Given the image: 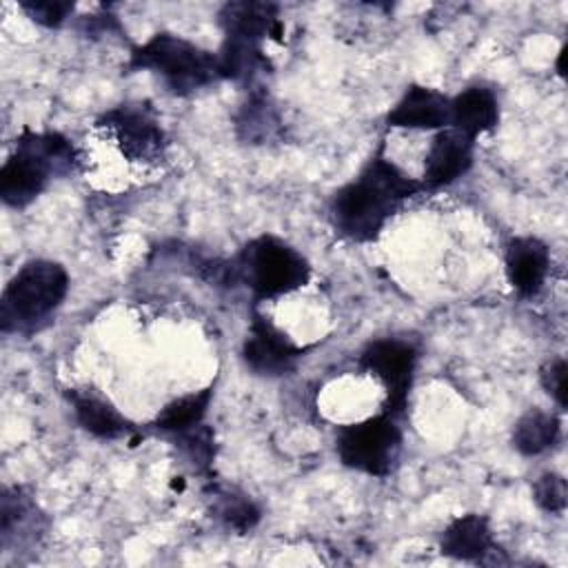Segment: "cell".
<instances>
[{
	"mask_svg": "<svg viewBox=\"0 0 568 568\" xmlns=\"http://www.w3.org/2000/svg\"><path fill=\"white\" fill-rule=\"evenodd\" d=\"M532 495L539 508L546 513H561L568 501V488L566 479L557 473H544L535 484H532Z\"/></svg>",
	"mask_w": 568,
	"mask_h": 568,
	"instance_id": "obj_19",
	"label": "cell"
},
{
	"mask_svg": "<svg viewBox=\"0 0 568 568\" xmlns=\"http://www.w3.org/2000/svg\"><path fill=\"white\" fill-rule=\"evenodd\" d=\"M222 517L231 528L246 532L257 524L260 510L248 499H229L222 506Z\"/></svg>",
	"mask_w": 568,
	"mask_h": 568,
	"instance_id": "obj_22",
	"label": "cell"
},
{
	"mask_svg": "<svg viewBox=\"0 0 568 568\" xmlns=\"http://www.w3.org/2000/svg\"><path fill=\"white\" fill-rule=\"evenodd\" d=\"M388 126L442 131L450 124V100L422 84H410L386 115Z\"/></svg>",
	"mask_w": 568,
	"mask_h": 568,
	"instance_id": "obj_11",
	"label": "cell"
},
{
	"mask_svg": "<svg viewBox=\"0 0 568 568\" xmlns=\"http://www.w3.org/2000/svg\"><path fill=\"white\" fill-rule=\"evenodd\" d=\"M75 149L60 133L22 131L13 153L0 166V197L7 206L24 209L47 186L51 175L75 169Z\"/></svg>",
	"mask_w": 568,
	"mask_h": 568,
	"instance_id": "obj_2",
	"label": "cell"
},
{
	"mask_svg": "<svg viewBox=\"0 0 568 568\" xmlns=\"http://www.w3.org/2000/svg\"><path fill=\"white\" fill-rule=\"evenodd\" d=\"M302 348L282 333L268 317L253 315L246 339L242 344L244 364L264 377H280L295 368Z\"/></svg>",
	"mask_w": 568,
	"mask_h": 568,
	"instance_id": "obj_9",
	"label": "cell"
},
{
	"mask_svg": "<svg viewBox=\"0 0 568 568\" xmlns=\"http://www.w3.org/2000/svg\"><path fill=\"white\" fill-rule=\"evenodd\" d=\"M235 280H242L255 300H268L302 288L311 277L306 257L275 235L251 240L233 264Z\"/></svg>",
	"mask_w": 568,
	"mask_h": 568,
	"instance_id": "obj_5",
	"label": "cell"
},
{
	"mask_svg": "<svg viewBox=\"0 0 568 568\" xmlns=\"http://www.w3.org/2000/svg\"><path fill=\"white\" fill-rule=\"evenodd\" d=\"M419 191H424V184L390 162L384 155V146H379L359 175L335 191L328 213L344 237L368 242L379 235L402 202Z\"/></svg>",
	"mask_w": 568,
	"mask_h": 568,
	"instance_id": "obj_1",
	"label": "cell"
},
{
	"mask_svg": "<svg viewBox=\"0 0 568 568\" xmlns=\"http://www.w3.org/2000/svg\"><path fill=\"white\" fill-rule=\"evenodd\" d=\"M224 38H240L260 42L264 38L282 40V22L277 18V7L271 2H226L217 13Z\"/></svg>",
	"mask_w": 568,
	"mask_h": 568,
	"instance_id": "obj_13",
	"label": "cell"
},
{
	"mask_svg": "<svg viewBox=\"0 0 568 568\" xmlns=\"http://www.w3.org/2000/svg\"><path fill=\"white\" fill-rule=\"evenodd\" d=\"M473 149L475 140L466 133L446 126L442 129L426 153L424 162V189H439L453 184L457 178H462L470 164H473Z\"/></svg>",
	"mask_w": 568,
	"mask_h": 568,
	"instance_id": "obj_10",
	"label": "cell"
},
{
	"mask_svg": "<svg viewBox=\"0 0 568 568\" xmlns=\"http://www.w3.org/2000/svg\"><path fill=\"white\" fill-rule=\"evenodd\" d=\"M439 548L444 555L455 559L484 561L495 550L488 519L473 513L453 519L442 532Z\"/></svg>",
	"mask_w": 568,
	"mask_h": 568,
	"instance_id": "obj_14",
	"label": "cell"
},
{
	"mask_svg": "<svg viewBox=\"0 0 568 568\" xmlns=\"http://www.w3.org/2000/svg\"><path fill=\"white\" fill-rule=\"evenodd\" d=\"M561 433V422L555 413L530 408L524 413L513 428V446L521 455H539L557 444Z\"/></svg>",
	"mask_w": 568,
	"mask_h": 568,
	"instance_id": "obj_17",
	"label": "cell"
},
{
	"mask_svg": "<svg viewBox=\"0 0 568 568\" xmlns=\"http://www.w3.org/2000/svg\"><path fill=\"white\" fill-rule=\"evenodd\" d=\"M129 69L160 73L175 95H186L222 78L215 53L173 33H155L142 47H135Z\"/></svg>",
	"mask_w": 568,
	"mask_h": 568,
	"instance_id": "obj_4",
	"label": "cell"
},
{
	"mask_svg": "<svg viewBox=\"0 0 568 568\" xmlns=\"http://www.w3.org/2000/svg\"><path fill=\"white\" fill-rule=\"evenodd\" d=\"M506 277L521 297H532L541 291L548 268V246L537 237H513L506 246Z\"/></svg>",
	"mask_w": 568,
	"mask_h": 568,
	"instance_id": "obj_12",
	"label": "cell"
},
{
	"mask_svg": "<svg viewBox=\"0 0 568 568\" xmlns=\"http://www.w3.org/2000/svg\"><path fill=\"white\" fill-rule=\"evenodd\" d=\"M98 126L113 133L122 155L131 162H155L164 155V129L160 126L153 111L142 102L120 104L106 111L98 120Z\"/></svg>",
	"mask_w": 568,
	"mask_h": 568,
	"instance_id": "obj_8",
	"label": "cell"
},
{
	"mask_svg": "<svg viewBox=\"0 0 568 568\" xmlns=\"http://www.w3.org/2000/svg\"><path fill=\"white\" fill-rule=\"evenodd\" d=\"M29 18L38 24L44 27H60L67 16L73 11V2H62V0H36V2H22L20 4Z\"/></svg>",
	"mask_w": 568,
	"mask_h": 568,
	"instance_id": "obj_20",
	"label": "cell"
},
{
	"mask_svg": "<svg viewBox=\"0 0 568 568\" xmlns=\"http://www.w3.org/2000/svg\"><path fill=\"white\" fill-rule=\"evenodd\" d=\"M499 122V102L486 87H468L450 100V124L453 129L477 138L495 129Z\"/></svg>",
	"mask_w": 568,
	"mask_h": 568,
	"instance_id": "obj_15",
	"label": "cell"
},
{
	"mask_svg": "<svg viewBox=\"0 0 568 568\" xmlns=\"http://www.w3.org/2000/svg\"><path fill=\"white\" fill-rule=\"evenodd\" d=\"M359 366L382 382L386 390L384 413L390 417L402 415L408 404V393L413 386L417 348L399 337L373 339L362 351Z\"/></svg>",
	"mask_w": 568,
	"mask_h": 568,
	"instance_id": "obj_7",
	"label": "cell"
},
{
	"mask_svg": "<svg viewBox=\"0 0 568 568\" xmlns=\"http://www.w3.org/2000/svg\"><path fill=\"white\" fill-rule=\"evenodd\" d=\"M335 450L346 468L386 477L397 466L402 453V430L395 417L382 413L337 430Z\"/></svg>",
	"mask_w": 568,
	"mask_h": 568,
	"instance_id": "obj_6",
	"label": "cell"
},
{
	"mask_svg": "<svg viewBox=\"0 0 568 568\" xmlns=\"http://www.w3.org/2000/svg\"><path fill=\"white\" fill-rule=\"evenodd\" d=\"M566 359L564 357H555L550 362H546L541 366V373H539V379H541V386L546 388L548 395L555 397V402L566 408Z\"/></svg>",
	"mask_w": 568,
	"mask_h": 568,
	"instance_id": "obj_21",
	"label": "cell"
},
{
	"mask_svg": "<svg viewBox=\"0 0 568 568\" xmlns=\"http://www.w3.org/2000/svg\"><path fill=\"white\" fill-rule=\"evenodd\" d=\"M211 395H213V388H202V390H195V393H189V395H182V397L169 402L158 413L153 426L160 430H166V433H175V435L200 426V422L206 415V408L211 404Z\"/></svg>",
	"mask_w": 568,
	"mask_h": 568,
	"instance_id": "obj_18",
	"label": "cell"
},
{
	"mask_svg": "<svg viewBox=\"0 0 568 568\" xmlns=\"http://www.w3.org/2000/svg\"><path fill=\"white\" fill-rule=\"evenodd\" d=\"M69 402L73 404V413L78 424L102 439H115L126 433H131V424L124 415L118 413L113 404H109L104 397L87 393V390H69Z\"/></svg>",
	"mask_w": 568,
	"mask_h": 568,
	"instance_id": "obj_16",
	"label": "cell"
},
{
	"mask_svg": "<svg viewBox=\"0 0 568 568\" xmlns=\"http://www.w3.org/2000/svg\"><path fill=\"white\" fill-rule=\"evenodd\" d=\"M69 275L51 260L27 262L4 286L0 297L2 331H29L49 317L67 297Z\"/></svg>",
	"mask_w": 568,
	"mask_h": 568,
	"instance_id": "obj_3",
	"label": "cell"
}]
</instances>
